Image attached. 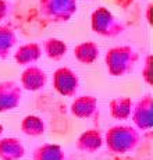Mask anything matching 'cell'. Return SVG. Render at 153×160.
Masks as SVG:
<instances>
[{
  "label": "cell",
  "mask_w": 153,
  "mask_h": 160,
  "mask_svg": "<svg viewBox=\"0 0 153 160\" xmlns=\"http://www.w3.org/2000/svg\"><path fill=\"white\" fill-rule=\"evenodd\" d=\"M141 142V132L131 125H113L106 131L103 143L113 155H127L138 148Z\"/></svg>",
  "instance_id": "cell-1"
},
{
  "label": "cell",
  "mask_w": 153,
  "mask_h": 160,
  "mask_svg": "<svg viewBox=\"0 0 153 160\" xmlns=\"http://www.w3.org/2000/svg\"><path fill=\"white\" fill-rule=\"evenodd\" d=\"M139 54L131 46H116L107 50L105 63L113 77H125L135 70Z\"/></svg>",
  "instance_id": "cell-2"
},
{
  "label": "cell",
  "mask_w": 153,
  "mask_h": 160,
  "mask_svg": "<svg viewBox=\"0 0 153 160\" xmlns=\"http://www.w3.org/2000/svg\"><path fill=\"white\" fill-rule=\"evenodd\" d=\"M91 27L95 33L105 38H116L125 31V24L117 20L106 7H97L92 13Z\"/></svg>",
  "instance_id": "cell-3"
},
{
  "label": "cell",
  "mask_w": 153,
  "mask_h": 160,
  "mask_svg": "<svg viewBox=\"0 0 153 160\" xmlns=\"http://www.w3.org/2000/svg\"><path fill=\"white\" fill-rule=\"evenodd\" d=\"M39 8L52 22H66L76 11V0H39Z\"/></svg>",
  "instance_id": "cell-4"
},
{
  "label": "cell",
  "mask_w": 153,
  "mask_h": 160,
  "mask_svg": "<svg viewBox=\"0 0 153 160\" xmlns=\"http://www.w3.org/2000/svg\"><path fill=\"white\" fill-rule=\"evenodd\" d=\"M131 118L136 130L149 131L153 127V96L151 93H146L134 103Z\"/></svg>",
  "instance_id": "cell-5"
},
{
  "label": "cell",
  "mask_w": 153,
  "mask_h": 160,
  "mask_svg": "<svg viewBox=\"0 0 153 160\" xmlns=\"http://www.w3.org/2000/svg\"><path fill=\"white\" fill-rule=\"evenodd\" d=\"M53 88L64 98H74L79 89L78 75L68 67H60L53 72Z\"/></svg>",
  "instance_id": "cell-6"
},
{
  "label": "cell",
  "mask_w": 153,
  "mask_h": 160,
  "mask_svg": "<svg viewBox=\"0 0 153 160\" xmlns=\"http://www.w3.org/2000/svg\"><path fill=\"white\" fill-rule=\"evenodd\" d=\"M22 100V88L15 81L0 82V113L17 109Z\"/></svg>",
  "instance_id": "cell-7"
},
{
  "label": "cell",
  "mask_w": 153,
  "mask_h": 160,
  "mask_svg": "<svg viewBox=\"0 0 153 160\" xmlns=\"http://www.w3.org/2000/svg\"><path fill=\"white\" fill-rule=\"evenodd\" d=\"M21 88L28 92L41 91L47 84V74L45 70L36 66H27V68L21 74Z\"/></svg>",
  "instance_id": "cell-8"
},
{
  "label": "cell",
  "mask_w": 153,
  "mask_h": 160,
  "mask_svg": "<svg viewBox=\"0 0 153 160\" xmlns=\"http://www.w3.org/2000/svg\"><path fill=\"white\" fill-rule=\"evenodd\" d=\"M97 99L92 95H82L72 100L71 106H70V113L75 117V118L84 120L91 118L96 114L97 112Z\"/></svg>",
  "instance_id": "cell-9"
},
{
  "label": "cell",
  "mask_w": 153,
  "mask_h": 160,
  "mask_svg": "<svg viewBox=\"0 0 153 160\" xmlns=\"http://www.w3.org/2000/svg\"><path fill=\"white\" fill-rule=\"evenodd\" d=\"M76 149L84 153H96L103 146V134L96 128H89L78 137L75 143Z\"/></svg>",
  "instance_id": "cell-10"
},
{
  "label": "cell",
  "mask_w": 153,
  "mask_h": 160,
  "mask_svg": "<svg viewBox=\"0 0 153 160\" xmlns=\"http://www.w3.org/2000/svg\"><path fill=\"white\" fill-rule=\"evenodd\" d=\"M25 156V146L18 138L7 137L0 139V160H21Z\"/></svg>",
  "instance_id": "cell-11"
},
{
  "label": "cell",
  "mask_w": 153,
  "mask_h": 160,
  "mask_svg": "<svg viewBox=\"0 0 153 160\" xmlns=\"http://www.w3.org/2000/svg\"><path fill=\"white\" fill-rule=\"evenodd\" d=\"M41 56L42 46L39 43H35V42H29V43L21 45L15 50L14 60L18 66H31V64L36 63Z\"/></svg>",
  "instance_id": "cell-12"
},
{
  "label": "cell",
  "mask_w": 153,
  "mask_h": 160,
  "mask_svg": "<svg viewBox=\"0 0 153 160\" xmlns=\"http://www.w3.org/2000/svg\"><path fill=\"white\" fill-rule=\"evenodd\" d=\"M134 102L131 98L128 96H120L114 98L110 100L109 109H110V116L116 120H128L132 112Z\"/></svg>",
  "instance_id": "cell-13"
},
{
  "label": "cell",
  "mask_w": 153,
  "mask_h": 160,
  "mask_svg": "<svg viewBox=\"0 0 153 160\" xmlns=\"http://www.w3.org/2000/svg\"><path fill=\"white\" fill-rule=\"evenodd\" d=\"M99 46L95 42H82L74 48V57L82 64H93L99 57Z\"/></svg>",
  "instance_id": "cell-14"
},
{
  "label": "cell",
  "mask_w": 153,
  "mask_h": 160,
  "mask_svg": "<svg viewBox=\"0 0 153 160\" xmlns=\"http://www.w3.org/2000/svg\"><path fill=\"white\" fill-rule=\"evenodd\" d=\"M32 160H66V155L57 143H42L33 150Z\"/></svg>",
  "instance_id": "cell-15"
},
{
  "label": "cell",
  "mask_w": 153,
  "mask_h": 160,
  "mask_svg": "<svg viewBox=\"0 0 153 160\" xmlns=\"http://www.w3.org/2000/svg\"><path fill=\"white\" fill-rule=\"evenodd\" d=\"M17 43V33L11 25H0V60H4Z\"/></svg>",
  "instance_id": "cell-16"
},
{
  "label": "cell",
  "mask_w": 153,
  "mask_h": 160,
  "mask_svg": "<svg viewBox=\"0 0 153 160\" xmlns=\"http://www.w3.org/2000/svg\"><path fill=\"white\" fill-rule=\"evenodd\" d=\"M20 128H21V132H22L24 135L32 137V138L41 137V135H43L45 131H46L43 120H42L39 116H33V114L24 117L22 121H21Z\"/></svg>",
  "instance_id": "cell-17"
},
{
  "label": "cell",
  "mask_w": 153,
  "mask_h": 160,
  "mask_svg": "<svg viewBox=\"0 0 153 160\" xmlns=\"http://www.w3.org/2000/svg\"><path fill=\"white\" fill-rule=\"evenodd\" d=\"M42 50H43L46 56L49 58H52V60H61V58L66 56L68 48H67L66 42H63L61 39L49 38V39H46L43 42V45H42Z\"/></svg>",
  "instance_id": "cell-18"
},
{
  "label": "cell",
  "mask_w": 153,
  "mask_h": 160,
  "mask_svg": "<svg viewBox=\"0 0 153 160\" xmlns=\"http://www.w3.org/2000/svg\"><path fill=\"white\" fill-rule=\"evenodd\" d=\"M142 78L145 79V82L148 85L153 84V81H152V54H148V57H146L145 67H143V70H142Z\"/></svg>",
  "instance_id": "cell-19"
},
{
  "label": "cell",
  "mask_w": 153,
  "mask_h": 160,
  "mask_svg": "<svg viewBox=\"0 0 153 160\" xmlns=\"http://www.w3.org/2000/svg\"><path fill=\"white\" fill-rule=\"evenodd\" d=\"M10 8H11V4L7 2V0H0V22L4 21L6 18L8 17Z\"/></svg>",
  "instance_id": "cell-20"
},
{
  "label": "cell",
  "mask_w": 153,
  "mask_h": 160,
  "mask_svg": "<svg viewBox=\"0 0 153 160\" xmlns=\"http://www.w3.org/2000/svg\"><path fill=\"white\" fill-rule=\"evenodd\" d=\"M114 2H116V4L120 6V7L127 8V7H130V6L132 4L134 0H114Z\"/></svg>",
  "instance_id": "cell-21"
},
{
  "label": "cell",
  "mask_w": 153,
  "mask_h": 160,
  "mask_svg": "<svg viewBox=\"0 0 153 160\" xmlns=\"http://www.w3.org/2000/svg\"><path fill=\"white\" fill-rule=\"evenodd\" d=\"M151 11H152V3L148 6V11H146V20H148L149 25H152V17H151Z\"/></svg>",
  "instance_id": "cell-22"
},
{
  "label": "cell",
  "mask_w": 153,
  "mask_h": 160,
  "mask_svg": "<svg viewBox=\"0 0 153 160\" xmlns=\"http://www.w3.org/2000/svg\"><path fill=\"white\" fill-rule=\"evenodd\" d=\"M2 134H3V125L0 124V135H2Z\"/></svg>",
  "instance_id": "cell-23"
}]
</instances>
